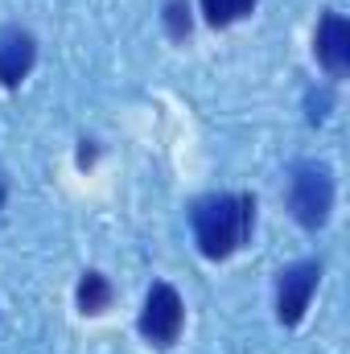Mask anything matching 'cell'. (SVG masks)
Segmentation results:
<instances>
[{
    "label": "cell",
    "mask_w": 350,
    "mask_h": 354,
    "mask_svg": "<svg viewBox=\"0 0 350 354\" xmlns=\"http://www.w3.org/2000/svg\"><path fill=\"white\" fill-rule=\"evenodd\" d=\"M252 194H210L194 206V239L206 260L235 256L252 235Z\"/></svg>",
    "instance_id": "cell-1"
},
{
    "label": "cell",
    "mask_w": 350,
    "mask_h": 354,
    "mask_svg": "<svg viewBox=\"0 0 350 354\" xmlns=\"http://www.w3.org/2000/svg\"><path fill=\"white\" fill-rule=\"evenodd\" d=\"M288 206H293V218L301 227H322L330 218V206H334V177L326 165L317 161H301L293 169V181H288Z\"/></svg>",
    "instance_id": "cell-2"
},
{
    "label": "cell",
    "mask_w": 350,
    "mask_h": 354,
    "mask_svg": "<svg viewBox=\"0 0 350 354\" xmlns=\"http://www.w3.org/2000/svg\"><path fill=\"white\" fill-rule=\"evenodd\" d=\"M181 326H185V305H181L177 288L174 284H153L149 288V301L140 309V334L153 346H174Z\"/></svg>",
    "instance_id": "cell-3"
},
{
    "label": "cell",
    "mask_w": 350,
    "mask_h": 354,
    "mask_svg": "<svg viewBox=\"0 0 350 354\" xmlns=\"http://www.w3.org/2000/svg\"><path fill=\"white\" fill-rule=\"evenodd\" d=\"M317 276H322L317 260H305V264H293L280 272V280H276V317H280V326H297L305 317L309 297L317 288Z\"/></svg>",
    "instance_id": "cell-4"
},
{
    "label": "cell",
    "mask_w": 350,
    "mask_h": 354,
    "mask_svg": "<svg viewBox=\"0 0 350 354\" xmlns=\"http://www.w3.org/2000/svg\"><path fill=\"white\" fill-rule=\"evenodd\" d=\"M33 58H37V46L25 29H4L0 33V83L4 87H17L33 71Z\"/></svg>",
    "instance_id": "cell-5"
},
{
    "label": "cell",
    "mask_w": 350,
    "mask_h": 354,
    "mask_svg": "<svg viewBox=\"0 0 350 354\" xmlns=\"http://www.w3.org/2000/svg\"><path fill=\"white\" fill-rule=\"evenodd\" d=\"M317 62L330 75H347L350 66V25L338 12H326L322 29H317Z\"/></svg>",
    "instance_id": "cell-6"
},
{
    "label": "cell",
    "mask_w": 350,
    "mask_h": 354,
    "mask_svg": "<svg viewBox=\"0 0 350 354\" xmlns=\"http://www.w3.org/2000/svg\"><path fill=\"white\" fill-rule=\"evenodd\" d=\"M107 305H111V284H107V276L87 272V276L79 280V309H83V313H103Z\"/></svg>",
    "instance_id": "cell-7"
},
{
    "label": "cell",
    "mask_w": 350,
    "mask_h": 354,
    "mask_svg": "<svg viewBox=\"0 0 350 354\" xmlns=\"http://www.w3.org/2000/svg\"><path fill=\"white\" fill-rule=\"evenodd\" d=\"M252 8H256V0H202V12H206V21H210L214 29L243 21Z\"/></svg>",
    "instance_id": "cell-8"
},
{
    "label": "cell",
    "mask_w": 350,
    "mask_h": 354,
    "mask_svg": "<svg viewBox=\"0 0 350 354\" xmlns=\"http://www.w3.org/2000/svg\"><path fill=\"white\" fill-rule=\"evenodd\" d=\"M165 21H169V33H174V37H185V33H190V8H185L181 0H169Z\"/></svg>",
    "instance_id": "cell-9"
}]
</instances>
